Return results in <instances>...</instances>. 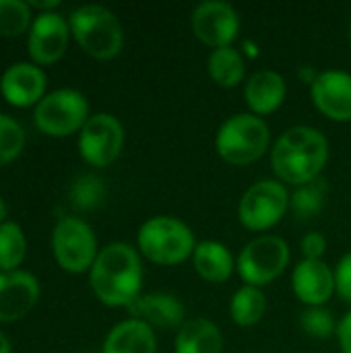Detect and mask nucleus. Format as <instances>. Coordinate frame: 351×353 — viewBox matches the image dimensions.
<instances>
[{
	"label": "nucleus",
	"mask_w": 351,
	"mask_h": 353,
	"mask_svg": "<svg viewBox=\"0 0 351 353\" xmlns=\"http://www.w3.org/2000/svg\"><path fill=\"white\" fill-rule=\"evenodd\" d=\"M292 290L306 308L325 306L335 294V273L325 261H300L292 273Z\"/></svg>",
	"instance_id": "obj_15"
},
{
	"label": "nucleus",
	"mask_w": 351,
	"mask_h": 353,
	"mask_svg": "<svg viewBox=\"0 0 351 353\" xmlns=\"http://www.w3.org/2000/svg\"><path fill=\"white\" fill-rule=\"evenodd\" d=\"M52 252L66 273L91 271L99 250L89 223L79 217H62L52 232Z\"/></svg>",
	"instance_id": "obj_9"
},
{
	"label": "nucleus",
	"mask_w": 351,
	"mask_h": 353,
	"mask_svg": "<svg viewBox=\"0 0 351 353\" xmlns=\"http://www.w3.org/2000/svg\"><path fill=\"white\" fill-rule=\"evenodd\" d=\"M25 147V130L23 126L0 114V168L14 161Z\"/></svg>",
	"instance_id": "obj_29"
},
{
	"label": "nucleus",
	"mask_w": 351,
	"mask_h": 353,
	"mask_svg": "<svg viewBox=\"0 0 351 353\" xmlns=\"http://www.w3.org/2000/svg\"><path fill=\"white\" fill-rule=\"evenodd\" d=\"M192 267L207 283H225L236 271V259L230 248L217 240H203L192 252Z\"/></svg>",
	"instance_id": "obj_19"
},
{
	"label": "nucleus",
	"mask_w": 351,
	"mask_h": 353,
	"mask_svg": "<svg viewBox=\"0 0 351 353\" xmlns=\"http://www.w3.org/2000/svg\"><path fill=\"white\" fill-rule=\"evenodd\" d=\"M124 147V126L108 112L89 116L79 132V153L85 163L93 168L112 165Z\"/></svg>",
	"instance_id": "obj_10"
},
{
	"label": "nucleus",
	"mask_w": 351,
	"mask_h": 353,
	"mask_svg": "<svg viewBox=\"0 0 351 353\" xmlns=\"http://www.w3.org/2000/svg\"><path fill=\"white\" fill-rule=\"evenodd\" d=\"M302 254L306 261H323L325 252H327V238L321 232H308L302 242Z\"/></svg>",
	"instance_id": "obj_31"
},
{
	"label": "nucleus",
	"mask_w": 351,
	"mask_h": 353,
	"mask_svg": "<svg viewBox=\"0 0 351 353\" xmlns=\"http://www.w3.org/2000/svg\"><path fill=\"white\" fill-rule=\"evenodd\" d=\"M46 72L31 62H17L8 66L0 79V93L14 108L37 105L46 97Z\"/></svg>",
	"instance_id": "obj_14"
},
{
	"label": "nucleus",
	"mask_w": 351,
	"mask_h": 353,
	"mask_svg": "<svg viewBox=\"0 0 351 353\" xmlns=\"http://www.w3.org/2000/svg\"><path fill=\"white\" fill-rule=\"evenodd\" d=\"M29 8H37L41 12H56V8H60V0H46V2H39V0H31L27 2Z\"/></svg>",
	"instance_id": "obj_33"
},
{
	"label": "nucleus",
	"mask_w": 351,
	"mask_h": 353,
	"mask_svg": "<svg viewBox=\"0 0 351 353\" xmlns=\"http://www.w3.org/2000/svg\"><path fill=\"white\" fill-rule=\"evenodd\" d=\"M329 161V141L314 126H292L271 147V168L279 182L304 186L321 178Z\"/></svg>",
	"instance_id": "obj_2"
},
{
	"label": "nucleus",
	"mask_w": 351,
	"mask_h": 353,
	"mask_svg": "<svg viewBox=\"0 0 351 353\" xmlns=\"http://www.w3.org/2000/svg\"><path fill=\"white\" fill-rule=\"evenodd\" d=\"M337 341L341 353H351V310L337 323Z\"/></svg>",
	"instance_id": "obj_32"
},
{
	"label": "nucleus",
	"mask_w": 351,
	"mask_h": 353,
	"mask_svg": "<svg viewBox=\"0 0 351 353\" xmlns=\"http://www.w3.org/2000/svg\"><path fill=\"white\" fill-rule=\"evenodd\" d=\"M89 116L87 97L77 89H56L48 93L33 112L37 130L54 139L81 132Z\"/></svg>",
	"instance_id": "obj_7"
},
{
	"label": "nucleus",
	"mask_w": 351,
	"mask_h": 353,
	"mask_svg": "<svg viewBox=\"0 0 351 353\" xmlns=\"http://www.w3.org/2000/svg\"><path fill=\"white\" fill-rule=\"evenodd\" d=\"M290 244L273 234L250 240L236 259V273L244 285L265 288L273 283L290 265Z\"/></svg>",
	"instance_id": "obj_6"
},
{
	"label": "nucleus",
	"mask_w": 351,
	"mask_h": 353,
	"mask_svg": "<svg viewBox=\"0 0 351 353\" xmlns=\"http://www.w3.org/2000/svg\"><path fill=\"white\" fill-rule=\"evenodd\" d=\"M39 298V281L27 271H0V323L23 319Z\"/></svg>",
	"instance_id": "obj_17"
},
{
	"label": "nucleus",
	"mask_w": 351,
	"mask_h": 353,
	"mask_svg": "<svg viewBox=\"0 0 351 353\" xmlns=\"http://www.w3.org/2000/svg\"><path fill=\"white\" fill-rule=\"evenodd\" d=\"M312 105L333 122H351V74L345 70H323L310 83Z\"/></svg>",
	"instance_id": "obj_13"
},
{
	"label": "nucleus",
	"mask_w": 351,
	"mask_h": 353,
	"mask_svg": "<svg viewBox=\"0 0 351 353\" xmlns=\"http://www.w3.org/2000/svg\"><path fill=\"white\" fill-rule=\"evenodd\" d=\"M285 93H288L285 79L277 70H271V68L257 70L244 83V101L250 114L259 118L277 112L281 103L285 101Z\"/></svg>",
	"instance_id": "obj_18"
},
{
	"label": "nucleus",
	"mask_w": 351,
	"mask_h": 353,
	"mask_svg": "<svg viewBox=\"0 0 351 353\" xmlns=\"http://www.w3.org/2000/svg\"><path fill=\"white\" fill-rule=\"evenodd\" d=\"M106 184L99 176L83 174L79 176L68 190L70 205L79 211H93L106 201Z\"/></svg>",
	"instance_id": "obj_26"
},
{
	"label": "nucleus",
	"mask_w": 351,
	"mask_h": 353,
	"mask_svg": "<svg viewBox=\"0 0 351 353\" xmlns=\"http://www.w3.org/2000/svg\"><path fill=\"white\" fill-rule=\"evenodd\" d=\"M300 327L312 339H329L337 335V323L333 319V312L325 306L304 308V312L300 314Z\"/></svg>",
	"instance_id": "obj_28"
},
{
	"label": "nucleus",
	"mask_w": 351,
	"mask_h": 353,
	"mask_svg": "<svg viewBox=\"0 0 351 353\" xmlns=\"http://www.w3.org/2000/svg\"><path fill=\"white\" fill-rule=\"evenodd\" d=\"M27 254V238L19 223L4 221L0 225V271H19Z\"/></svg>",
	"instance_id": "obj_25"
},
{
	"label": "nucleus",
	"mask_w": 351,
	"mask_h": 353,
	"mask_svg": "<svg viewBox=\"0 0 351 353\" xmlns=\"http://www.w3.org/2000/svg\"><path fill=\"white\" fill-rule=\"evenodd\" d=\"M327 194H329V184L323 178H317L304 186H298L294 194H290V211L294 213L296 219L308 221L323 211L327 203Z\"/></svg>",
	"instance_id": "obj_24"
},
{
	"label": "nucleus",
	"mask_w": 351,
	"mask_h": 353,
	"mask_svg": "<svg viewBox=\"0 0 351 353\" xmlns=\"http://www.w3.org/2000/svg\"><path fill=\"white\" fill-rule=\"evenodd\" d=\"M290 211V192L279 180H259L240 199L238 219L250 232L275 228Z\"/></svg>",
	"instance_id": "obj_8"
},
{
	"label": "nucleus",
	"mask_w": 351,
	"mask_h": 353,
	"mask_svg": "<svg viewBox=\"0 0 351 353\" xmlns=\"http://www.w3.org/2000/svg\"><path fill=\"white\" fill-rule=\"evenodd\" d=\"M223 335L209 319H188L174 339V353H221Z\"/></svg>",
	"instance_id": "obj_21"
},
{
	"label": "nucleus",
	"mask_w": 351,
	"mask_h": 353,
	"mask_svg": "<svg viewBox=\"0 0 351 353\" xmlns=\"http://www.w3.org/2000/svg\"><path fill=\"white\" fill-rule=\"evenodd\" d=\"M68 27L79 48L95 60H112L122 52V25L106 6L85 4L74 8L68 17Z\"/></svg>",
	"instance_id": "obj_4"
},
{
	"label": "nucleus",
	"mask_w": 351,
	"mask_h": 353,
	"mask_svg": "<svg viewBox=\"0 0 351 353\" xmlns=\"http://www.w3.org/2000/svg\"><path fill=\"white\" fill-rule=\"evenodd\" d=\"M4 217H6V205H4V201L0 196V225L4 223Z\"/></svg>",
	"instance_id": "obj_35"
},
{
	"label": "nucleus",
	"mask_w": 351,
	"mask_h": 353,
	"mask_svg": "<svg viewBox=\"0 0 351 353\" xmlns=\"http://www.w3.org/2000/svg\"><path fill=\"white\" fill-rule=\"evenodd\" d=\"M101 353H157L155 331L139 319H126L108 333Z\"/></svg>",
	"instance_id": "obj_20"
},
{
	"label": "nucleus",
	"mask_w": 351,
	"mask_h": 353,
	"mask_svg": "<svg viewBox=\"0 0 351 353\" xmlns=\"http://www.w3.org/2000/svg\"><path fill=\"white\" fill-rule=\"evenodd\" d=\"M0 353H10V341L6 339L2 331H0Z\"/></svg>",
	"instance_id": "obj_34"
},
{
	"label": "nucleus",
	"mask_w": 351,
	"mask_h": 353,
	"mask_svg": "<svg viewBox=\"0 0 351 353\" xmlns=\"http://www.w3.org/2000/svg\"><path fill=\"white\" fill-rule=\"evenodd\" d=\"M267 312V298L261 288L242 285L230 300V319L242 329H250L263 321Z\"/></svg>",
	"instance_id": "obj_23"
},
{
	"label": "nucleus",
	"mask_w": 351,
	"mask_h": 353,
	"mask_svg": "<svg viewBox=\"0 0 351 353\" xmlns=\"http://www.w3.org/2000/svg\"><path fill=\"white\" fill-rule=\"evenodd\" d=\"M269 145V124L250 112L230 116L215 134V151L230 165H248L259 161L267 151H271Z\"/></svg>",
	"instance_id": "obj_5"
},
{
	"label": "nucleus",
	"mask_w": 351,
	"mask_h": 353,
	"mask_svg": "<svg viewBox=\"0 0 351 353\" xmlns=\"http://www.w3.org/2000/svg\"><path fill=\"white\" fill-rule=\"evenodd\" d=\"M194 232L174 215H155L137 232L139 252L157 267H178L192 259L197 248Z\"/></svg>",
	"instance_id": "obj_3"
},
{
	"label": "nucleus",
	"mask_w": 351,
	"mask_h": 353,
	"mask_svg": "<svg viewBox=\"0 0 351 353\" xmlns=\"http://www.w3.org/2000/svg\"><path fill=\"white\" fill-rule=\"evenodd\" d=\"M70 39V27L68 21L60 12H39L29 29V56L33 64L37 66H48L58 62Z\"/></svg>",
	"instance_id": "obj_12"
},
{
	"label": "nucleus",
	"mask_w": 351,
	"mask_h": 353,
	"mask_svg": "<svg viewBox=\"0 0 351 353\" xmlns=\"http://www.w3.org/2000/svg\"><path fill=\"white\" fill-rule=\"evenodd\" d=\"M333 273H335V294L343 302L351 304V250L339 259Z\"/></svg>",
	"instance_id": "obj_30"
},
{
	"label": "nucleus",
	"mask_w": 351,
	"mask_h": 353,
	"mask_svg": "<svg viewBox=\"0 0 351 353\" xmlns=\"http://www.w3.org/2000/svg\"><path fill=\"white\" fill-rule=\"evenodd\" d=\"M89 283L101 304L128 310L143 292V265L139 250L126 242L103 246L89 271Z\"/></svg>",
	"instance_id": "obj_1"
},
{
	"label": "nucleus",
	"mask_w": 351,
	"mask_h": 353,
	"mask_svg": "<svg viewBox=\"0 0 351 353\" xmlns=\"http://www.w3.org/2000/svg\"><path fill=\"white\" fill-rule=\"evenodd\" d=\"M348 37H350V46H351V19H350V33H348Z\"/></svg>",
	"instance_id": "obj_36"
},
{
	"label": "nucleus",
	"mask_w": 351,
	"mask_h": 353,
	"mask_svg": "<svg viewBox=\"0 0 351 353\" xmlns=\"http://www.w3.org/2000/svg\"><path fill=\"white\" fill-rule=\"evenodd\" d=\"M194 37L211 50L234 46L240 33L238 10L223 0L201 2L190 17Z\"/></svg>",
	"instance_id": "obj_11"
},
{
	"label": "nucleus",
	"mask_w": 351,
	"mask_h": 353,
	"mask_svg": "<svg viewBox=\"0 0 351 353\" xmlns=\"http://www.w3.org/2000/svg\"><path fill=\"white\" fill-rule=\"evenodd\" d=\"M33 14L23 0H0V37H17L31 29Z\"/></svg>",
	"instance_id": "obj_27"
},
{
	"label": "nucleus",
	"mask_w": 351,
	"mask_h": 353,
	"mask_svg": "<svg viewBox=\"0 0 351 353\" xmlns=\"http://www.w3.org/2000/svg\"><path fill=\"white\" fill-rule=\"evenodd\" d=\"M207 70L211 81L217 87L234 89L240 83H246V62L234 46L211 50L207 58Z\"/></svg>",
	"instance_id": "obj_22"
},
{
	"label": "nucleus",
	"mask_w": 351,
	"mask_h": 353,
	"mask_svg": "<svg viewBox=\"0 0 351 353\" xmlns=\"http://www.w3.org/2000/svg\"><path fill=\"white\" fill-rule=\"evenodd\" d=\"M130 319H139L147 323L153 331H180L184 321V304L168 292H151L141 294L130 306H128Z\"/></svg>",
	"instance_id": "obj_16"
}]
</instances>
